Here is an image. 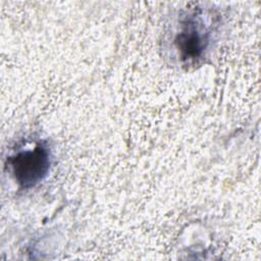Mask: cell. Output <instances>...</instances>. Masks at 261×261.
Here are the masks:
<instances>
[{"label": "cell", "instance_id": "6da1fadb", "mask_svg": "<svg viewBox=\"0 0 261 261\" xmlns=\"http://www.w3.org/2000/svg\"><path fill=\"white\" fill-rule=\"evenodd\" d=\"M8 165L21 188H32L46 177L50 168V152L44 144L38 143L11 155Z\"/></svg>", "mask_w": 261, "mask_h": 261}, {"label": "cell", "instance_id": "7a4b0ae2", "mask_svg": "<svg viewBox=\"0 0 261 261\" xmlns=\"http://www.w3.org/2000/svg\"><path fill=\"white\" fill-rule=\"evenodd\" d=\"M174 42L182 60L192 61L203 55L209 43V32L198 13L193 12L185 18Z\"/></svg>", "mask_w": 261, "mask_h": 261}]
</instances>
